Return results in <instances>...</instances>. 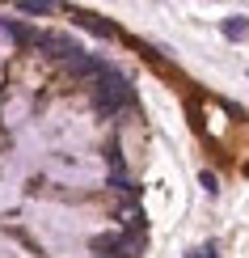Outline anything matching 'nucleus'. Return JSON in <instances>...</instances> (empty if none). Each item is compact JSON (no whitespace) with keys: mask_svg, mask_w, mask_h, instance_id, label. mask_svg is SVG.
I'll use <instances>...</instances> for the list:
<instances>
[{"mask_svg":"<svg viewBox=\"0 0 249 258\" xmlns=\"http://www.w3.org/2000/svg\"><path fill=\"white\" fill-rule=\"evenodd\" d=\"M186 258H215V241H203V245H194V250Z\"/></svg>","mask_w":249,"mask_h":258,"instance_id":"6e6552de","label":"nucleus"},{"mask_svg":"<svg viewBox=\"0 0 249 258\" xmlns=\"http://www.w3.org/2000/svg\"><path fill=\"white\" fill-rule=\"evenodd\" d=\"M199 186L207 190V195H215V190H220V182H215V174H207V169H203V174H199Z\"/></svg>","mask_w":249,"mask_h":258,"instance_id":"1a4fd4ad","label":"nucleus"},{"mask_svg":"<svg viewBox=\"0 0 249 258\" xmlns=\"http://www.w3.org/2000/svg\"><path fill=\"white\" fill-rule=\"evenodd\" d=\"M17 9H21V13H51V9H55V5H51V0H17Z\"/></svg>","mask_w":249,"mask_h":258,"instance_id":"0eeeda50","label":"nucleus"},{"mask_svg":"<svg viewBox=\"0 0 249 258\" xmlns=\"http://www.w3.org/2000/svg\"><path fill=\"white\" fill-rule=\"evenodd\" d=\"M0 34H9V38L17 42V47H34V34H38V30H30V26H17V21L0 17Z\"/></svg>","mask_w":249,"mask_h":258,"instance_id":"39448f33","label":"nucleus"},{"mask_svg":"<svg viewBox=\"0 0 249 258\" xmlns=\"http://www.w3.org/2000/svg\"><path fill=\"white\" fill-rule=\"evenodd\" d=\"M63 63H68V72H72V77H76V81H97V77H102V72H106V63L97 59V55H89V51H85V47L76 51V55H68Z\"/></svg>","mask_w":249,"mask_h":258,"instance_id":"7ed1b4c3","label":"nucleus"},{"mask_svg":"<svg viewBox=\"0 0 249 258\" xmlns=\"http://www.w3.org/2000/svg\"><path fill=\"white\" fill-rule=\"evenodd\" d=\"M220 34L228 38V42H241V38L249 34V17H241V13H232V17H224V21H220Z\"/></svg>","mask_w":249,"mask_h":258,"instance_id":"423d86ee","label":"nucleus"},{"mask_svg":"<svg viewBox=\"0 0 249 258\" xmlns=\"http://www.w3.org/2000/svg\"><path fill=\"white\" fill-rule=\"evenodd\" d=\"M34 47L42 55H51V59H68V55L80 51V42L72 34H59V30H42V34H34Z\"/></svg>","mask_w":249,"mask_h":258,"instance_id":"f03ea898","label":"nucleus"},{"mask_svg":"<svg viewBox=\"0 0 249 258\" xmlns=\"http://www.w3.org/2000/svg\"><path fill=\"white\" fill-rule=\"evenodd\" d=\"M135 106V85L123 77V72L106 68L102 77H97V110L102 114H123Z\"/></svg>","mask_w":249,"mask_h":258,"instance_id":"f257e3e1","label":"nucleus"},{"mask_svg":"<svg viewBox=\"0 0 249 258\" xmlns=\"http://www.w3.org/2000/svg\"><path fill=\"white\" fill-rule=\"evenodd\" d=\"M97 258H106V254H97Z\"/></svg>","mask_w":249,"mask_h":258,"instance_id":"9d476101","label":"nucleus"},{"mask_svg":"<svg viewBox=\"0 0 249 258\" xmlns=\"http://www.w3.org/2000/svg\"><path fill=\"white\" fill-rule=\"evenodd\" d=\"M72 21H76V26H85L89 34H97V38H114V34H118L114 21H102L97 13H85V9H76V13H72Z\"/></svg>","mask_w":249,"mask_h":258,"instance_id":"20e7f679","label":"nucleus"}]
</instances>
